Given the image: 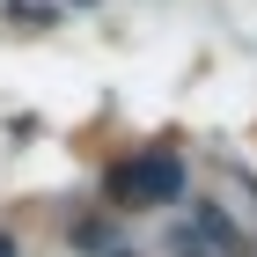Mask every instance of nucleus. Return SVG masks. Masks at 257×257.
I'll list each match as a JSON object with an SVG mask.
<instances>
[{"label": "nucleus", "mask_w": 257, "mask_h": 257, "mask_svg": "<svg viewBox=\"0 0 257 257\" xmlns=\"http://www.w3.org/2000/svg\"><path fill=\"white\" fill-rule=\"evenodd\" d=\"M118 198H133V206H177L184 198V162L169 155V147H147V155L118 177Z\"/></svg>", "instance_id": "f257e3e1"}, {"label": "nucleus", "mask_w": 257, "mask_h": 257, "mask_svg": "<svg viewBox=\"0 0 257 257\" xmlns=\"http://www.w3.org/2000/svg\"><path fill=\"white\" fill-rule=\"evenodd\" d=\"M198 235L213 242V250H228V242H235V228H228V213H213V206H198Z\"/></svg>", "instance_id": "f03ea898"}, {"label": "nucleus", "mask_w": 257, "mask_h": 257, "mask_svg": "<svg viewBox=\"0 0 257 257\" xmlns=\"http://www.w3.org/2000/svg\"><path fill=\"white\" fill-rule=\"evenodd\" d=\"M8 15H22V22H52V15H59V0H8Z\"/></svg>", "instance_id": "7ed1b4c3"}, {"label": "nucleus", "mask_w": 257, "mask_h": 257, "mask_svg": "<svg viewBox=\"0 0 257 257\" xmlns=\"http://www.w3.org/2000/svg\"><path fill=\"white\" fill-rule=\"evenodd\" d=\"M0 257H22V250H15V235H0Z\"/></svg>", "instance_id": "20e7f679"}, {"label": "nucleus", "mask_w": 257, "mask_h": 257, "mask_svg": "<svg viewBox=\"0 0 257 257\" xmlns=\"http://www.w3.org/2000/svg\"><path fill=\"white\" fill-rule=\"evenodd\" d=\"M184 257H206V250H184Z\"/></svg>", "instance_id": "39448f33"}]
</instances>
